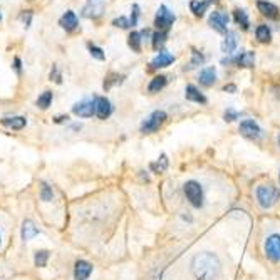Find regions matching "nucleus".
Instances as JSON below:
<instances>
[{
    "label": "nucleus",
    "mask_w": 280,
    "mask_h": 280,
    "mask_svg": "<svg viewBox=\"0 0 280 280\" xmlns=\"http://www.w3.org/2000/svg\"><path fill=\"white\" fill-rule=\"evenodd\" d=\"M193 272L200 280H213L220 273V260L215 253H200L193 258Z\"/></svg>",
    "instance_id": "f257e3e1"
},
{
    "label": "nucleus",
    "mask_w": 280,
    "mask_h": 280,
    "mask_svg": "<svg viewBox=\"0 0 280 280\" xmlns=\"http://www.w3.org/2000/svg\"><path fill=\"white\" fill-rule=\"evenodd\" d=\"M277 198H278V192H277V188L272 186V184H260L257 188V200L262 208L273 207Z\"/></svg>",
    "instance_id": "f03ea898"
},
{
    "label": "nucleus",
    "mask_w": 280,
    "mask_h": 280,
    "mask_svg": "<svg viewBox=\"0 0 280 280\" xmlns=\"http://www.w3.org/2000/svg\"><path fill=\"white\" fill-rule=\"evenodd\" d=\"M166 113L161 111V109H158V111H153L149 116L144 119L141 123V133L144 134H151V133H156L159 126L166 121Z\"/></svg>",
    "instance_id": "7ed1b4c3"
},
{
    "label": "nucleus",
    "mask_w": 280,
    "mask_h": 280,
    "mask_svg": "<svg viewBox=\"0 0 280 280\" xmlns=\"http://www.w3.org/2000/svg\"><path fill=\"white\" fill-rule=\"evenodd\" d=\"M174 21H176V16L166 6H159L156 16H154V26H156L158 31H163V32L169 31Z\"/></svg>",
    "instance_id": "20e7f679"
},
{
    "label": "nucleus",
    "mask_w": 280,
    "mask_h": 280,
    "mask_svg": "<svg viewBox=\"0 0 280 280\" xmlns=\"http://www.w3.org/2000/svg\"><path fill=\"white\" fill-rule=\"evenodd\" d=\"M184 195H186L188 202L193 205L195 208H200L203 207V190H202V184L198 181H186L184 183Z\"/></svg>",
    "instance_id": "39448f33"
},
{
    "label": "nucleus",
    "mask_w": 280,
    "mask_h": 280,
    "mask_svg": "<svg viewBox=\"0 0 280 280\" xmlns=\"http://www.w3.org/2000/svg\"><path fill=\"white\" fill-rule=\"evenodd\" d=\"M228 16L225 12H222V11H215V12H212V16H210V19H208V24H210V27L212 29H215V31L217 32H220V34H227L228 31Z\"/></svg>",
    "instance_id": "423d86ee"
},
{
    "label": "nucleus",
    "mask_w": 280,
    "mask_h": 280,
    "mask_svg": "<svg viewBox=\"0 0 280 280\" xmlns=\"http://www.w3.org/2000/svg\"><path fill=\"white\" fill-rule=\"evenodd\" d=\"M104 12V0H87L86 6L82 7V17L96 21Z\"/></svg>",
    "instance_id": "0eeeda50"
},
{
    "label": "nucleus",
    "mask_w": 280,
    "mask_h": 280,
    "mask_svg": "<svg viewBox=\"0 0 280 280\" xmlns=\"http://www.w3.org/2000/svg\"><path fill=\"white\" fill-rule=\"evenodd\" d=\"M238 129H240V134L248 139H260V136H262V129H260V126L253 119H243L240 123Z\"/></svg>",
    "instance_id": "6e6552de"
},
{
    "label": "nucleus",
    "mask_w": 280,
    "mask_h": 280,
    "mask_svg": "<svg viewBox=\"0 0 280 280\" xmlns=\"http://www.w3.org/2000/svg\"><path fill=\"white\" fill-rule=\"evenodd\" d=\"M265 255L273 260V262H278L280 260V235H270V237L265 240Z\"/></svg>",
    "instance_id": "1a4fd4ad"
},
{
    "label": "nucleus",
    "mask_w": 280,
    "mask_h": 280,
    "mask_svg": "<svg viewBox=\"0 0 280 280\" xmlns=\"http://www.w3.org/2000/svg\"><path fill=\"white\" fill-rule=\"evenodd\" d=\"M173 62H174L173 54H169L168 51H159L156 56L151 59V62H149V71H156V69L168 67V66H171Z\"/></svg>",
    "instance_id": "9d476101"
},
{
    "label": "nucleus",
    "mask_w": 280,
    "mask_h": 280,
    "mask_svg": "<svg viewBox=\"0 0 280 280\" xmlns=\"http://www.w3.org/2000/svg\"><path fill=\"white\" fill-rule=\"evenodd\" d=\"M72 113L79 118H92L96 114V103L94 101H81L72 106Z\"/></svg>",
    "instance_id": "9b49d317"
},
{
    "label": "nucleus",
    "mask_w": 280,
    "mask_h": 280,
    "mask_svg": "<svg viewBox=\"0 0 280 280\" xmlns=\"http://www.w3.org/2000/svg\"><path fill=\"white\" fill-rule=\"evenodd\" d=\"M59 26H61V29H64L66 32H76L79 29V19L76 16V12L74 11H67L64 16L59 19Z\"/></svg>",
    "instance_id": "f8f14e48"
},
{
    "label": "nucleus",
    "mask_w": 280,
    "mask_h": 280,
    "mask_svg": "<svg viewBox=\"0 0 280 280\" xmlns=\"http://www.w3.org/2000/svg\"><path fill=\"white\" fill-rule=\"evenodd\" d=\"M94 103H96V116L99 119H108L109 116H111L113 106H111V101H109L108 98L99 96L94 99Z\"/></svg>",
    "instance_id": "ddd939ff"
},
{
    "label": "nucleus",
    "mask_w": 280,
    "mask_h": 280,
    "mask_svg": "<svg viewBox=\"0 0 280 280\" xmlns=\"http://www.w3.org/2000/svg\"><path fill=\"white\" fill-rule=\"evenodd\" d=\"M257 9L258 12L265 16L267 19H278L280 17V11L278 7L272 2H267V0H258L257 2Z\"/></svg>",
    "instance_id": "4468645a"
},
{
    "label": "nucleus",
    "mask_w": 280,
    "mask_h": 280,
    "mask_svg": "<svg viewBox=\"0 0 280 280\" xmlns=\"http://www.w3.org/2000/svg\"><path fill=\"white\" fill-rule=\"evenodd\" d=\"M92 273V265L86 260H77L74 265V278L76 280H87Z\"/></svg>",
    "instance_id": "2eb2a0df"
},
{
    "label": "nucleus",
    "mask_w": 280,
    "mask_h": 280,
    "mask_svg": "<svg viewBox=\"0 0 280 280\" xmlns=\"http://www.w3.org/2000/svg\"><path fill=\"white\" fill-rule=\"evenodd\" d=\"M198 81L202 86L205 87H210V86H213L215 82H217V71H215V67H205L200 71L198 74Z\"/></svg>",
    "instance_id": "dca6fc26"
},
{
    "label": "nucleus",
    "mask_w": 280,
    "mask_h": 280,
    "mask_svg": "<svg viewBox=\"0 0 280 280\" xmlns=\"http://www.w3.org/2000/svg\"><path fill=\"white\" fill-rule=\"evenodd\" d=\"M237 44H238V39H237V32L230 31L225 34V39L222 41V52L230 56V54L235 52V49H237Z\"/></svg>",
    "instance_id": "f3484780"
},
{
    "label": "nucleus",
    "mask_w": 280,
    "mask_h": 280,
    "mask_svg": "<svg viewBox=\"0 0 280 280\" xmlns=\"http://www.w3.org/2000/svg\"><path fill=\"white\" fill-rule=\"evenodd\" d=\"M215 2H217V0H192V2H190V11L193 12V16L203 17L205 12L208 11V7Z\"/></svg>",
    "instance_id": "a211bd4d"
},
{
    "label": "nucleus",
    "mask_w": 280,
    "mask_h": 280,
    "mask_svg": "<svg viewBox=\"0 0 280 280\" xmlns=\"http://www.w3.org/2000/svg\"><path fill=\"white\" fill-rule=\"evenodd\" d=\"M184 98L192 103H198V104H207V98L203 96V92H200V89L193 84H188L186 89H184Z\"/></svg>",
    "instance_id": "6ab92c4d"
},
{
    "label": "nucleus",
    "mask_w": 280,
    "mask_h": 280,
    "mask_svg": "<svg viewBox=\"0 0 280 280\" xmlns=\"http://www.w3.org/2000/svg\"><path fill=\"white\" fill-rule=\"evenodd\" d=\"M232 62L237 64L238 67H253V64H255V54L252 51H245L242 54H238L237 57H233Z\"/></svg>",
    "instance_id": "aec40b11"
},
{
    "label": "nucleus",
    "mask_w": 280,
    "mask_h": 280,
    "mask_svg": "<svg viewBox=\"0 0 280 280\" xmlns=\"http://www.w3.org/2000/svg\"><path fill=\"white\" fill-rule=\"evenodd\" d=\"M2 124L6 128H11L14 131H21L27 126V119L24 116H12V118H4Z\"/></svg>",
    "instance_id": "412c9836"
},
{
    "label": "nucleus",
    "mask_w": 280,
    "mask_h": 280,
    "mask_svg": "<svg viewBox=\"0 0 280 280\" xmlns=\"http://www.w3.org/2000/svg\"><path fill=\"white\" fill-rule=\"evenodd\" d=\"M168 84V77L166 76H154L151 81L148 84V92L149 94H156L161 89H164V86Z\"/></svg>",
    "instance_id": "4be33fe9"
},
{
    "label": "nucleus",
    "mask_w": 280,
    "mask_h": 280,
    "mask_svg": "<svg viewBox=\"0 0 280 280\" xmlns=\"http://www.w3.org/2000/svg\"><path fill=\"white\" fill-rule=\"evenodd\" d=\"M37 235H39V228L31 222V220H26L24 225H22V240L24 242L32 240L34 237H37Z\"/></svg>",
    "instance_id": "5701e85b"
},
{
    "label": "nucleus",
    "mask_w": 280,
    "mask_h": 280,
    "mask_svg": "<svg viewBox=\"0 0 280 280\" xmlns=\"http://www.w3.org/2000/svg\"><path fill=\"white\" fill-rule=\"evenodd\" d=\"M255 37H257L258 42L268 44L270 39H272V31H270L268 26H265V24H260V26L255 29Z\"/></svg>",
    "instance_id": "b1692460"
},
{
    "label": "nucleus",
    "mask_w": 280,
    "mask_h": 280,
    "mask_svg": "<svg viewBox=\"0 0 280 280\" xmlns=\"http://www.w3.org/2000/svg\"><path fill=\"white\" fill-rule=\"evenodd\" d=\"M233 19H235V22H237L238 26H242L243 31H248V29H250L248 16H247V12H245L243 9H235V12H233Z\"/></svg>",
    "instance_id": "393cba45"
},
{
    "label": "nucleus",
    "mask_w": 280,
    "mask_h": 280,
    "mask_svg": "<svg viewBox=\"0 0 280 280\" xmlns=\"http://www.w3.org/2000/svg\"><path fill=\"white\" fill-rule=\"evenodd\" d=\"M52 99H54V94L52 91H44L41 96L37 98L36 101V106L39 109H42V111H46V109H49V106L52 104Z\"/></svg>",
    "instance_id": "a878e982"
},
{
    "label": "nucleus",
    "mask_w": 280,
    "mask_h": 280,
    "mask_svg": "<svg viewBox=\"0 0 280 280\" xmlns=\"http://www.w3.org/2000/svg\"><path fill=\"white\" fill-rule=\"evenodd\" d=\"M141 42H143L141 32H136V31H134V32L129 34V37H128V46L131 47L136 54L141 52Z\"/></svg>",
    "instance_id": "bb28decb"
},
{
    "label": "nucleus",
    "mask_w": 280,
    "mask_h": 280,
    "mask_svg": "<svg viewBox=\"0 0 280 280\" xmlns=\"http://www.w3.org/2000/svg\"><path fill=\"white\" fill-rule=\"evenodd\" d=\"M166 44V32L156 31L151 36V46L154 51H163V46Z\"/></svg>",
    "instance_id": "cd10ccee"
},
{
    "label": "nucleus",
    "mask_w": 280,
    "mask_h": 280,
    "mask_svg": "<svg viewBox=\"0 0 280 280\" xmlns=\"http://www.w3.org/2000/svg\"><path fill=\"white\" fill-rule=\"evenodd\" d=\"M124 81V76H119V74L116 72H111V74H108L106 79H104V84H103V87H104V91H109L113 86H116V84H121Z\"/></svg>",
    "instance_id": "c85d7f7f"
},
{
    "label": "nucleus",
    "mask_w": 280,
    "mask_h": 280,
    "mask_svg": "<svg viewBox=\"0 0 280 280\" xmlns=\"http://www.w3.org/2000/svg\"><path fill=\"white\" fill-rule=\"evenodd\" d=\"M205 62V56L202 52H198V51H192V61H190L188 66H184V71H192V69L195 67H198V66H202V64Z\"/></svg>",
    "instance_id": "c756f323"
},
{
    "label": "nucleus",
    "mask_w": 280,
    "mask_h": 280,
    "mask_svg": "<svg viewBox=\"0 0 280 280\" xmlns=\"http://www.w3.org/2000/svg\"><path fill=\"white\" fill-rule=\"evenodd\" d=\"M87 51L91 54V57H94L96 61H106V52H104L99 46H96V44L87 42Z\"/></svg>",
    "instance_id": "7c9ffc66"
},
{
    "label": "nucleus",
    "mask_w": 280,
    "mask_h": 280,
    "mask_svg": "<svg viewBox=\"0 0 280 280\" xmlns=\"http://www.w3.org/2000/svg\"><path fill=\"white\" fill-rule=\"evenodd\" d=\"M49 260V252L47 250H37L36 257H34V262H36L37 267H46Z\"/></svg>",
    "instance_id": "2f4dec72"
},
{
    "label": "nucleus",
    "mask_w": 280,
    "mask_h": 280,
    "mask_svg": "<svg viewBox=\"0 0 280 280\" xmlns=\"http://www.w3.org/2000/svg\"><path fill=\"white\" fill-rule=\"evenodd\" d=\"M166 168H168L166 154H161V158H159V161L151 163V169H153L154 173H163V171H166Z\"/></svg>",
    "instance_id": "473e14b6"
},
{
    "label": "nucleus",
    "mask_w": 280,
    "mask_h": 280,
    "mask_svg": "<svg viewBox=\"0 0 280 280\" xmlns=\"http://www.w3.org/2000/svg\"><path fill=\"white\" fill-rule=\"evenodd\" d=\"M32 17H34V12L32 11H22L21 14H19V21L22 22V26L29 29L32 24Z\"/></svg>",
    "instance_id": "72a5a7b5"
},
{
    "label": "nucleus",
    "mask_w": 280,
    "mask_h": 280,
    "mask_svg": "<svg viewBox=\"0 0 280 280\" xmlns=\"http://www.w3.org/2000/svg\"><path fill=\"white\" fill-rule=\"evenodd\" d=\"M41 198L44 200V202H52L54 193H52V188L49 186L47 183H42V186H41Z\"/></svg>",
    "instance_id": "f704fd0d"
},
{
    "label": "nucleus",
    "mask_w": 280,
    "mask_h": 280,
    "mask_svg": "<svg viewBox=\"0 0 280 280\" xmlns=\"http://www.w3.org/2000/svg\"><path fill=\"white\" fill-rule=\"evenodd\" d=\"M139 6L138 4H133L131 7V16H129V22H131V27H136L138 26V21H139Z\"/></svg>",
    "instance_id": "c9c22d12"
},
{
    "label": "nucleus",
    "mask_w": 280,
    "mask_h": 280,
    "mask_svg": "<svg viewBox=\"0 0 280 280\" xmlns=\"http://www.w3.org/2000/svg\"><path fill=\"white\" fill-rule=\"evenodd\" d=\"M113 26L114 27H118V29H129L131 27V22H129V19L128 17H116L113 21Z\"/></svg>",
    "instance_id": "e433bc0d"
},
{
    "label": "nucleus",
    "mask_w": 280,
    "mask_h": 280,
    "mask_svg": "<svg viewBox=\"0 0 280 280\" xmlns=\"http://www.w3.org/2000/svg\"><path fill=\"white\" fill-rule=\"evenodd\" d=\"M49 79L54 81V82H57V84H62V74H61V71H59L57 64H54V66H52L51 74H49Z\"/></svg>",
    "instance_id": "4c0bfd02"
},
{
    "label": "nucleus",
    "mask_w": 280,
    "mask_h": 280,
    "mask_svg": "<svg viewBox=\"0 0 280 280\" xmlns=\"http://www.w3.org/2000/svg\"><path fill=\"white\" fill-rule=\"evenodd\" d=\"M238 116L240 114L235 111L233 108H228V109H225V113H223V119L227 123H232V121H235V119H238Z\"/></svg>",
    "instance_id": "58836bf2"
},
{
    "label": "nucleus",
    "mask_w": 280,
    "mask_h": 280,
    "mask_svg": "<svg viewBox=\"0 0 280 280\" xmlns=\"http://www.w3.org/2000/svg\"><path fill=\"white\" fill-rule=\"evenodd\" d=\"M12 67H14V71L17 72V76H22V59L21 57H14Z\"/></svg>",
    "instance_id": "ea45409f"
},
{
    "label": "nucleus",
    "mask_w": 280,
    "mask_h": 280,
    "mask_svg": "<svg viewBox=\"0 0 280 280\" xmlns=\"http://www.w3.org/2000/svg\"><path fill=\"white\" fill-rule=\"evenodd\" d=\"M67 119H69L67 114H61V116H56V118H54V123H56V124H62V123H66Z\"/></svg>",
    "instance_id": "a19ab883"
},
{
    "label": "nucleus",
    "mask_w": 280,
    "mask_h": 280,
    "mask_svg": "<svg viewBox=\"0 0 280 280\" xmlns=\"http://www.w3.org/2000/svg\"><path fill=\"white\" fill-rule=\"evenodd\" d=\"M223 91H225V92H227V91H228V92H235V91H237V87L230 84V86H225V87H223Z\"/></svg>",
    "instance_id": "79ce46f5"
},
{
    "label": "nucleus",
    "mask_w": 280,
    "mask_h": 280,
    "mask_svg": "<svg viewBox=\"0 0 280 280\" xmlns=\"http://www.w3.org/2000/svg\"><path fill=\"white\" fill-rule=\"evenodd\" d=\"M72 129H81V124H72Z\"/></svg>",
    "instance_id": "37998d69"
},
{
    "label": "nucleus",
    "mask_w": 280,
    "mask_h": 280,
    "mask_svg": "<svg viewBox=\"0 0 280 280\" xmlns=\"http://www.w3.org/2000/svg\"><path fill=\"white\" fill-rule=\"evenodd\" d=\"M2 19H4V16H2V12H0V22H2Z\"/></svg>",
    "instance_id": "c03bdc74"
},
{
    "label": "nucleus",
    "mask_w": 280,
    "mask_h": 280,
    "mask_svg": "<svg viewBox=\"0 0 280 280\" xmlns=\"http://www.w3.org/2000/svg\"><path fill=\"white\" fill-rule=\"evenodd\" d=\"M277 141H278V146H280V134H278V138H277Z\"/></svg>",
    "instance_id": "a18cd8bd"
},
{
    "label": "nucleus",
    "mask_w": 280,
    "mask_h": 280,
    "mask_svg": "<svg viewBox=\"0 0 280 280\" xmlns=\"http://www.w3.org/2000/svg\"><path fill=\"white\" fill-rule=\"evenodd\" d=\"M278 178H280V173H278Z\"/></svg>",
    "instance_id": "49530a36"
}]
</instances>
